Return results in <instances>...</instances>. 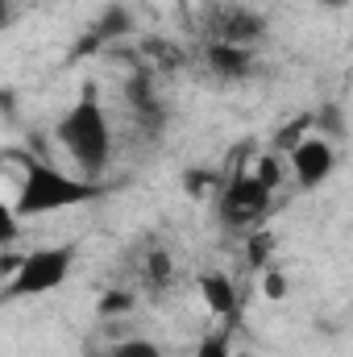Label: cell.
Here are the masks:
<instances>
[{
    "mask_svg": "<svg viewBox=\"0 0 353 357\" xmlns=\"http://www.w3.org/2000/svg\"><path fill=\"white\" fill-rule=\"evenodd\" d=\"M204 67H208L216 79H229V84L250 79V75H254V46H237V42L212 38V42L204 46Z\"/></svg>",
    "mask_w": 353,
    "mask_h": 357,
    "instance_id": "obj_6",
    "label": "cell"
},
{
    "mask_svg": "<svg viewBox=\"0 0 353 357\" xmlns=\"http://www.w3.org/2000/svg\"><path fill=\"white\" fill-rule=\"evenodd\" d=\"M108 357H163V349H158L150 337H125V341L112 345Z\"/></svg>",
    "mask_w": 353,
    "mask_h": 357,
    "instance_id": "obj_14",
    "label": "cell"
},
{
    "mask_svg": "<svg viewBox=\"0 0 353 357\" xmlns=\"http://www.w3.org/2000/svg\"><path fill=\"white\" fill-rule=\"evenodd\" d=\"M233 357H250V354H233Z\"/></svg>",
    "mask_w": 353,
    "mask_h": 357,
    "instance_id": "obj_19",
    "label": "cell"
},
{
    "mask_svg": "<svg viewBox=\"0 0 353 357\" xmlns=\"http://www.w3.org/2000/svg\"><path fill=\"white\" fill-rule=\"evenodd\" d=\"M200 295H204L208 312H216V316L225 320V328L237 324V316H241V299H237V282H233L225 270H204V274H200Z\"/></svg>",
    "mask_w": 353,
    "mask_h": 357,
    "instance_id": "obj_8",
    "label": "cell"
},
{
    "mask_svg": "<svg viewBox=\"0 0 353 357\" xmlns=\"http://www.w3.org/2000/svg\"><path fill=\"white\" fill-rule=\"evenodd\" d=\"M212 29H216L220 42L254 46V42L266 33V21L254 13V8H246V4H229V8H220V13L212 17Z\"/></svg>",
    "mask_w": 353,
    "mask_h": 357,
    "instance_id": "obj_7",
    "label": "cell"
},
{
    "mask_svg": "<svg viewBox=\"0 0 353 357\" xmlns=\"http://www.w3.org/2000/svg\"><path fill=\"white\" fill-rule=\"evenodd\" d=\"M287 167H291V178H295L303 191H316V187H324L329 175L337 171V146H333L324 133H308L299 146H291Z\"/></svg>",
    "mask_w": 353,
    "mask_h": 357,
    "instance_id": "obj_5",
    "label": "cell"
},
{
    "mask_svg": "<svg viewBox=\"0 0 353 357\" xmlns=\"http://www.w3.org/2000/svg\"><path fill=\"white\" fill-rule=\"evenodd\" d=\"M220 183H225V178H216L208 167H191V171H183V191H187L191 199H204V195H212Z\"/></svg>",
    "mask_w": 353,
    "mask_h": 357,
    "instance_id": "obj_12",
    "label": "cell"
},
{
    "mask_svg": "<svg viewBox=\"0 0 353 357\" xmlns=\"http://www.w3.org/2000/svg\"><path fill=\"white\" fill-rule=\"evenodd\" d=\"M250 175L258 178L262 187H278L283 183V175H291V167H287V154H278V150H266V154H258V162H254V171Z\"/></svg>",
    "mask_w": 353,
    "mask_h": 357,
    "instance_id": "obj_9",
    "label": "cell"
},
{
    "mask_svg": "<svg viewBox=\"0 0 353 357\" xmlns=\"http://www.w3.org/2000/svg\"><path fill=\"white\" fill-rule=\"evenodd\" d=\"M100 195H104L100 178L67 175V171H59L54 162H42V158H25V171H21V187H17L13 212L29 220V216H46V212L84 208V204L100 199Z\"/></svg>",
    "mask_w": 353,
    "mask_h": 357,
    "instance_id": "obj_2",
    "label": "cell"
},
{
    "mask_svg": "<svg viewBox=\"0 0 353 357\" xmlns=\"http://www.w3.org/2000/svg\"><path fill=\"white\" fill-rule=\"evenodd\" d=\"M233 328H220V333H208L204 341H200V349L195 357H233Z\"/></svg>",
    "mask_w": 353,
    "mask_h": 357,
    "instance_id": "obj_13",
    "label": "cell"
},
{
    "mask_svg": "<svg viewBox=\"0 0 353 357\" xmlns=\"http://www.w3.org/2000/svg\"><path fill=\"white\" fill-rule=\"evenodd\" d=\"M316 4H324V8H345L350 0H316Z\"/></svg>",
    "mask_w": 353,
    "mask_h": 357,
    "instance_id": "obj_18",
    "label": "cell"
},
{
    "mask_svg": "<svg viewBox=\"0 0 353 357\" xmlns=\"http://www.w3.org/2000/svg\"><path fill=\"white\" fill-rule=\"evenodd\" d=\"M262 291L270 299H283L287 295V274L283 270H262Z\"/></svg>",
    "mask_w": 353,
    "mask_h": 357,
    "instance_id": "obj_17",
    "label": "cell"
},
{
    "mask_svg": "<svg viewBox=\"0 0 353 357\" xmlns=\"http://www.w3.org/2000/svg\"><path fill=\"white\" fill-rule=\"evenodd\" d=\"M54 142L67 150V158L80 167L84 178H100L112 162V121L100 104L96 91H84L67 112L63 121L54 125Z\"/></svg>",
    "mask_w": 353,
    "mask_h": 357,
    "instance_id": "obj_1",
    "label": "cell"
},
{
    "mask_svg": "<svg viewBox=\"0 0 353 357\" xmlns=\"http://www.w3.org/2000/svg\"><path fill=\"white\" fill-rule=\"evenodd\" d=\"M96 312L100 316H125V312H133V295L129 291H108V295H100Z\"/></svg>",
    "mask_w": 353,
    "mask_h": 357,
    "instance_id": "obj_15",
    "label": "cell"
},
{
    "mask_svg": "<svg viewBox=\"0 0 353 357\" xmlns=\"http://www.w3.org/2000/svg\"><path fill=\"white\" fill-rule=\"evenodd\" d=\"M75 258H80L75 245H46V250H29L25 258L8 262L4 266V303L38 299V295L59 291L71 278Z\"/></svg>",
    "mask_w": 353,
    "mask_h": 357,
    "instance_id": "obj_3",
    "label": "cell"
},
{
    "mask_svg": "<svg viewBox=\"0 0 353 357\" xmlns=\"http://www.w3.org/2000/svg\"><path fill=\"white\" fill-rule=\"evenodd\" d=\"M129 29H133L129 13H125L121 4H112V8H104V17H100V25H96V38H100V42H112V38H121V33H129Z\"/></svg>",
    "mask_w": 353,
    "mask_h": 357,
    "instance_id": "obj_11",
    "label": "cell"
},
{
    "mask_svg": "<svg viewBox=\"0 0 353 357\" xmlns=\"http://www.w3.org/2000/svg\"><path fill=\"white\" fill-rule=\"evenodd\" d=\"M270 199H274V191L262 187L250 171L225 178L220 183V204H216L220 208V225L225 229H254V225H262L266 212H270Z\"/></svg>",
    "mask_w": 353,
    "mask_h": 357,
    "instance_id": "obj_4",
    "label": "cell"
},
{
    "mask_svg": "<svg viewBox=\"0 0 353 357\" xmlns=\"http://www.w3.org/2000/svg\"><path fill=\"white\" fill-rule=\"evenodd\" d=\"M171 270H175V262H171V254L154 250V254H150V266H146V278H150L154 287H167V282H171Z\"/></svg>",
    "mask_w": 353,
    "mask_h": 357,
    "instance_id": "obj_16",
    "label": "cell"
},
{
    "mask_svg": "<svg viewBox=\"0 0 353 357\" xmlns=\"http://www.w3.org/2000/svg\"><path fill=\"white\" fill-rule=\"evenodd\" d=\"M270 258H274V233L254 229V233H250V241H246V266L262 274V270H270Z\"/></svg>",
    "mask_w": 353,
    "mask_h": 357,
    "instance_id": "obj_10",
    "label": "cell"
}]
</instances>
